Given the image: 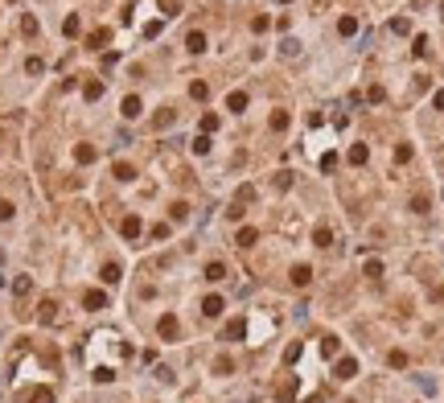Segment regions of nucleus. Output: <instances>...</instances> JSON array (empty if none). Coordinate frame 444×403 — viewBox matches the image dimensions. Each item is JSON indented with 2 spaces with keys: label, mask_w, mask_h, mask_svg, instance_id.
I'll use <instances>...</instances> for the list:
<instances>
[{
  "label": "nucleus",
  "mask_w": 444,
  "mask_h": 403,
  "mask_svg": "<svg viewBox=\"0 0 444 403\" xmlns=\"http://www.w3.org/2000/svg\"><path fill=\"white\" fill-rule=\"evenodd\" d=\"M280 54H288V58H296V54H300V41H292V37H288V41L280 46Z\"/></svg>",
  "instance_id": "obj_34"
},
{
  "label": "nucleus",
  "mask_w": 444,
  "mask_h": 403,
  "mask_svg": "<svg viewBox=\"0 0 444 403\" xmlns=\"http://www.w3.org/2000/svg\"><path fill=\"white\" fill-rule=\"evenodd\" d=\"M115 177H119V181H132V177H136V169H132V165H119V161H115Z\"/></svg>",
  "instance_id": "obj_31"
},
{
  "label": "nucleus",
  "mask_w": 444,
  "mask_h": 403,
  "mask_svg": "<svg viewBox=\"0 0 444 403\" xmlns=\"http://www.w3.org/2000/svg\"><path fill=\"white\" fill-rule=\"evenodd\" d=\"M91 379H95V383H111L115 375H111V370H107V366H99V370H95V375H91Z\"/></svg>",
  "instance_id": "obj_40"
},
{
  "label": "nucleus",
  "mask_w": 444,
  "mask_h": 403,
  "mask_svg": "<svg viewBox=\"0 0 444 403\" xmlns=\"http://www.w3.org/2000/svg\"><path fill=\"white\" fill-rule=\"evenodd\" d=\"M391 29H395V33H407L411 21H407V17H395V21H391Z\"/></svg>",
  "instance_id": "obj_42"
},
{
  "label": "nucleus",
  "mask_w": 444,
  "mask_h": 403,
  "mask_svg": "<svg viewBox=\"0 0 444 403\" xmlns=\"http://www.w3.org/2000/svg\"><path fill=\"white\" fill-rule=\"evenodd\" d=\"M21 33H25V37H33V33H37V17H33V13H25V17H21Z\"/></svg>",
  "instance_id": "obj_17"
},
{
  "label": "nucleus",
  "mask_w": 444,
  "mask_h": 403,
  "mask_svg": "<svg viewBox=\"0 0 444 403\" xmlns=\"http://www.w3.org/2000/svg\"><path fill=\"white\" fill-rule=\"evenodd\" d=\"M411 210H416V214H424V210H428V198H424V194H420V198H411Z\"/></svg>",
  "instance_id": "obj_44"
},
{
  "label": "nucleus",
  "mask_w": 444,
  "mask_h": 403,
  "mask_svg": "<svg viewBox=\"0 0 444 403\" xmlns=\"http://www.w3.org/2000/svg\"><path fill=\"white\" fill-rule=\"evenodd\" d=\"M82 95H86V99L95 103V99H99V95H103V82H86V86H82Z\"/></svg>",
  "instance_id": "obj_27"
},
{
  "label": "nucleus",
  "mask_w": 444,
  "mask_h": 403,
  "mask_svg": "<svg viewBox=\"0 0 444 403\" xmlns=\"http://www.w3.org/2000/svg\"><path fill=\"white\" fill-rule=\"evenodd\" d=\"M169 214H173V222H185V214H189V206H185V202H177V206H173Z\"/></svg>",
  "instance_id": "obj_35"
},
{
  "label": "nucleus",
  "mask_w": 444,
  "mask_h": 403,
  "mask_svg": "<svg viewBox=\"0 0 444 403\" xmlns=\"http://www.w3.org/2000/svg\"><path fill=\"white\" fill-rule=\"evenodd\" d=\"M210 148H214V140H210V136H198V140H194V152H198V157H206Z\"/></svg>",
  "instance_id": "obj_26"
},
{
  "label": "nucleus",
  "mask_w": 444,
  "mask_h": 403,
  "mask_svg": "<svg viewBox=\"0 0 444 403\" xmlns=\"http://www.w3.org/2000/svg\"><path fill=\"white\" fill-rule=\"evenodd\" d=\"M29 288H33V280H29V276H17V280H13V292H17V296H25Z\"/></svg>",
  "instance_id": "obj_24"
},
{
  "label": "nucleus",
  "mask_w": 444,
  "mask_h": 403,
  "mask_svg": "<svg viewBox=\"0 0 444 403\" xmlns=\"http://www.w3.org/2000/svg\"><path fill=\"white\" fill-rule=\"evenodd\" d=\"M313 243H317V247H329V243H333V231H329V227H317V231H313Z\"/></svg>",
  "instance_id": "obj_15"
},
{
  "label": "nucleus",
  "mask_w": 444,
  "mask_h": 403,
  "mask_svg": "<svg viewBox=\"0 0 444 403\" xmlns=\"http://www.w3.org/2000/svg\"><path fill=\"white\" fill-rule=\"evenodd\" d=\"M140 111H144V107H140V99H136V95H128V99H123V119H136Z\"/></svg>",
  "instance_id": "obj_13"
},
{
  "label": "nucleus",
  "mask_w": 444,
  "mask_h": 403,
  "mask_svg": "<svg viewBox=\"0 0 444 403\" xmlns=\"http://www.w3.org/2000/svg\"><path fill=\"white\" fill-rule=\"evenodd\" d=\"M74 157H78L82 165H91V161H95V148H91V144H78V148H74Z\"/></svg>",
  "instance_id": "obj_23"
},
{
  "label": "nucleus",
  "mask_w": 444,
  "mask_h": 403,
  "mask_svg": "<svg viewBox=\"0 0 444 403\" xmlns=\"http://www.w3.org/2000/svg\"><path fill=\"white\" fill-rule=\"evenodd\" d=\"M156 333H161L165 342H177V333H181V325H177V317H173V313H165V317H161V325H156Z\"/></svg>",
  "instance_id": "obj_1"
},
{
  "label": "nucleus",
  "mask_w": 444,
  "mask_h": 403,
  "mask_svg": "<svg viewBox=\"0 0 444 403\" xmlns=\"http://www.w3.org/2000/svg\"><path fill=\"white\" fill-rule=\"evenodd\" d=\"M276 190H292V173H280L276 177Z\"/></svg>",
  "instance_id": "obj_43"
},
{
  "label": "nucleus",
  "mask_w": 444,
  "mask_h": 403,
  "mask_svg": "<svg viewBox=\"0 0 444 403\" xmlns=\"http://www.w3.org/2000/svg\"><path fill=\"white\" fill-rule=\"evenodd\" d=\"M107 37H111L107 29H95V33L86 37V46H91V50H99V46H107Z\"/></svg>",
  "instance_id": "obj_18"
},
{
  "label": "nucleus",
  "mask_w": 444,
  "mask_h": 403,
  "mask_svg": "<svg viewBox=\"0 0 444 403\" xmlns=\"http://www.w3.org/2000/svg\"><path fill=\"white\" fill-rule=\"evenodd\" d=\"M227 107H231V111H247V95H243V91H231V95H227Z\"/></svg>",
  "instance_id": "obj_14"
},
{
  "label": "nucleus",
  "mask_w": 444,
  "mask_h": 403,
  "mask_svg": "<svg viewBox=\"0 0 444 403\" xmlns=\"http://www.w3.org/2000/svg\"><path fill=\"white\" fill-rule=\"evenodd\" d=\"M280 5H288V0H280Z\"/></svg>",
  "instance_id": "obj_48"
},
{
  "label": "nucleus",
  "mask_w": 444,
  "mask_h": 403,
  "mask_svg": "<svg viewBox=\"0 0 444 403\" xmlns=\"http://www.w3.org/2000/svg\"><path fill=\"white\" fill-rule=\"evenodd\" d=\"M358 375V358H337L333 362V379H354Z\"/></svg>",
  "instance_id": "obj_2"
},
{
  "label": "nucleus",
  "mask_w": 444,
  "mask_h": 403,
  "mask_svg": "<svg viewBox=\"0 0 444 403\" xmlns=\"http://www.w3.org/2000/svg\"><path fill=\"white\" fill-rule=\"evenodd\" d=\"M189 95H194V99H206L210 86H206V82H194V86H189Z\"/></svg>",
  "instance_id": "obj_39"
},
{
  "label": "nucleus",
  "mask_w": 444,
  "mask_h": 403,
  "mask_svg": "<svg viewBox=\"0 0 444 403\" xmlns=\"http://www.w3.org/2000/svg\"><path fill=\"white\" fill-rule=\"evenodd\" d=\"M227 337H231V342H239V337H247V321H243V317H235V321L227 325Z\"/></svg>",
  "instance_id": "obj_12"
},
{
  "label": "nucleus",
  "mask_w": 444,
  "mask_h": 403,
  "mask_svg": "<svg viewBox=\"0 0 444 403\" xmlns=\"http://www.w3.org/2000/svg\"><path fill=\"white\" fill-rule=\"evenodd\" d=\"M337 169V157H333V152H325V157H321V173H333Z\"/></svg>",
  "instance_id": "obj_36"
},
{
  "label": "nucleus",
  "mask_w": 444,
  "mask_h": 403,
  "mask_svg": "<svg viewBox=\"0 0 444 403\" xmlns=\"http://www.w3.org/2000/svg\"><path fill=\"white\" fill-rule=\"evenodd\" d=\"M308 280H313V272H308L304 263H296V267H292V284H296V288H308Z\"/></svg>",
  "instance_id": "obj_9"
},
{
  "label": "nucleus",
  "mask_w": 444,
  "mask_h": 403,
  "mask_svg": "<svg viewBox=\"0 0 444 403\" xmlns=\"http://www.w3.org/2000/svg\"><path fill=\"white\" fill-rule=\"evenodd\" d=\"M119 276H123L119 263H107V267H103V284H119Z\"/></svg>",
  "instance_id": "obj_20"
},
{
  "label": "nucleus",
  "mask_w": 444,
  "mask_h": 403,
  "mask_svg": "<svg viewBox=\"0 0 444 403\" xmlns=\"http://www.w3.org/2000/svg\"><path fill=\"white\" fill-rule=\"evenodd\" d=\"M25 70H29V74H41V70H46V62H41V58H29V62H25Z\"/></svg>",
  "instance_id": "obj_37"
},
{
  "label": "nucleus",
  "mask_w": 444,
  "mask_h": 403,
  "mask_svg": "<svg viewBox=\"0 0 444 403\" xmlns=\"http://www.w3.org/2000/svg\"><path fill=\"white\" fill-rule=\"evenodd\" d=\"M222 308H227V304H222V296H206V300H202V313H206V317H218Z\"/></svg>",
  "instance_id": "obj_7"
},
{
  "label": "nucleus",
  "mask_w": 444,
  "mask_h": 403,
  "mask_svg": "<svg viewBox=\"0 0 444 403\" xmlns=\"http://www.w3.org/2000/svg\"><path fill=\"white\" fill-rule=\"evenodd\" d=\"M82 304H86V308H107V296H103L99 288H91V292L82 296Z\"/></svg>",
  "instance_id": "obj_10"
},
{
  "label": "nucleus",
  "mask_w": 444,
  "mask_h": 403,
  "mask_svg": "<svg viewBox=\"0 0 444 403\" xmlns=\"http://www.w3.org/2000/svg\"><path fill=\"white\" fill-rule=\"evenodd\" d=\"M222 276H227V263H222V259H214V263H206V280H210V284H218Z\"/></svg>",
  "instance_id": "obj_5"
},
{
  "label": "nucleus",
  "mask_w": 444,
  "mask_h": 403,
  "mask_svg": "<svg viewBox=\"0 0 444 403\" xmlns=\"http://www.w3.org/2000/svg\"><path fill=\"white\" fill-rule=\"evenodd\" d=\"M185 50H189V54H202V50H206V33H198V29H194V33L185 37Z\"/></svg>",
  "instance_id": "obj_6"
},
{
  "label": "nucleus",
  "mask_w": 444,
  "mask_h": 403,
  "mask_svg": "<svg viewBox=\"0 0 444 403\" xmlns=\"http://www.w3.org/2000/svg\"><path fill=\"white\" fill-rule=\"evenodd\" d=\"M231 370H235V362H231L227 354H222V358H214V375H231Z\"/></svg>",
  "instance_id": "obj_21"
},
{
  "label": "nucleus",
  "mask_w": 444,
  "mask_h": 403,
  "mask_svg": "<svg viewBox=\"0 0 444 403\" xmlns=\"http://www.w3.org/2000/svg\"><path fill=\"white\" fill-rule=\"evenodd\" d=\"M235 243H239V247H255V243H259V231H255V227H243Z\"/></svg>",
  "instance_id": "obj_8"
},
{
  "label": "nucleus",
  "mask_w": 444,
  "mask_h": 403,
  "mask_svg": "<svg viewBox=\"0 0 444 403\" xmlns=\"http://www.w3.org/2000/svg\"><path fill=\"white\" fill-rule=\"evenodd\" d=\"M366 276H370V280H378V276H383V263L370 259V263H366Z\"/></svg>",
  "instance_id": "obj_41"
},
{
  "label": "nucleus",
  "mask_w": 444,
  "mask_h": 403,
  "mask_svg": "<svg viewBox=\"0 0 444 403\" xmlns=\"http://www.w3.org/2000/svg\"><path fill=\"white\" fill-rule=\"evenodd\" d=\"M321 354H329V358L337 354V337H333V333H325V337H321Z\"/></svg>",
  "instance_id": "obj_25"
},
{
  "label": "nucleus",
  "mask_w": 444,
  "mask_h": 403,
  "mask_svg": "<svg viewBox=\"0 0 444 403\" xmlns=\"http://www.w3.org/2000/svg\"><path fill=\"white\" fill-rule=\"evenodd\" d=\"M337 33H341V37H354V33H358V17H341V21H337Z\"/></svg>",
  "instance_id": "obj_11"
},
{
  "label": "nucleus",
  "mask_w": 444,
  "mask_h": 403,
  "mask_svg": "<svg viewBox=\"0 0 444 403\" xmlns=\"http://www.w3.org/2000/svg\"><path fill=\"white\" fill-rule=\"evenodd\" d=\"M29 403H54V391H50V387H37V391H33V399H29Z\"/></svg>",
  "instance_id": "obj_28"
},
{
  "label": "nucleus",
  "mask_w": 444,
  "mask_h": 403,
  "mask_svg": "<svg viewBox=\"0 0 444 403\" xmlns=\"http://www.w3.org/2000/svg\"><path fill=\"white\" fill-rule=\"evenodd\" d=\"M395 161H399V165L411 161V144H399V148H395Z\"/></svg>",
  "instance_id": "obj_33"
},
{
  "label": "nucleus",
  "mask_w": 444,
  "mask_h": 403,
  "mask_svg": "<svg viewBox=\"0 0 444 403\" xmlns=\"http://www.w3.org/2000/svg\"><path fill=\"white\" fill-rule=\"evenodd\" d=\"M292 395H296V375H288V379H284V383L276 387V399H284V403H288Z\"/></svg>",
  "instance_id": "obj_4"
},
{
  "label": "nucleus",
  "mask_w": 444,
  "mask_h": 403,
  "mask_svg": "<svg viewBox=\"0 0 444 403\" xmlns=\"http://www.w3.org/2000/svg\"><path fill=\"white\" fill-rule=\"evenodd\" d=\"M304 403H325V391H317V395H308Z\"/></svg>",
  "instance_id": "obj_47"
},
{
  "label": "nucleus",
  "mask_w": 444,
  "mask_h": 403,
  "mask_svg": "<svg viewBox=\"0 0 444 403\" xmlns=\"http://www.w3.org/2000/svg\"><path fill=\"white\" fill-rule=\"evenodd\" d=\"M37 317H41V321L50 325V321L58 317V304H54V300H41V308H37Z\"/></svg>",
  "instance_id": "obj_16"
},
{
  "label": "nucleus",
  "mask_w": 444,
  "mask_h": 403,
  "mask_svg": "<svg viewBox=\"0 0 444 403\" xmlns=\"http://www.w3.org/2000/svg\"><path fill=\"white\" fill-rule=\"evenodd\" d=\"M214 128H218V115H214V111H210V115H202V136H210Z\"/></svg>",
  "instance_id": "obj_30"
},
{
  "label": "nucleus",
  "mask_w": 444,
  "mask_h": 403,
  "mask_svg": "<svg viewBox=\"0 0 444 403\" xmlns=\"http://www.w3.org/2000/svg\"><path fill=\"white\" fill-rule=\"evenodd\" d=\"M119 235L123 239H140V218H136V214H128V218L119 222Z\"/></svg>",
  "instance_id": "obj_3"
},
{
  "label": "nucleus",
  "mask_w": 444,
  "mask_h": 403,
  "mask_svg": "<svg viewBox=\"0 0 444 403\" xmlns=\"http://www.w3.org/2000/svg\"><path fill=\"white\" fill-rule=\"evenodd\" d=\"M432 107H436V111H444V91H436V99H432Z\"/></svg>",
  "instance_id": "obj_46"
},
{
  "label": "nucleus",
  "mask_w": 444,
  "mask_h": 403,
  "mask_svg": "<svg viewBox=\"0 0 444 403\" xmlns=\"http://www.w3.org/2000/svg\"><path fill=\"white\" fill-rule=\"evenodd\" d=\"M366 157H370L366 144H354V148H350V165H366Z\"/></svg>",
  "instance_id": "obj_19"
},
{
  "label": "nucleus",
  "mask_w": 444,
  "mask_h": 403,
  "mask_svg": "<svg viewBox=\"0 0 444 403\" xmlns=\"http://www.w3.org/2000/svg\"><path fill=\"white\" fill-rule=\"evenodd\" d=\"M391 366L403 370V366H407V354H403V350H391Z\"/></svg>",
  "instance_id": "obj_38"
},
{
  "label": "nucleus",
  "mask_w": 444,
  "mask_h": 403,
  "mask_svg": "<svg viewBox=\"0 0 444 403\" xmlns=\"http://www.w3.org/2000/svg\"><path fill=\"white\" fill-rule=\"evenodd\" d=\"M62 29H66V37H74L78 29H82V21H78V17H66V25H62Z\"/></svg>",
  "instance_id": "obj_32"
},
{
  "label": "nucleus",
  "mask_w": 444,
  "mask_h": 403,
  "mask_svg": "<svg viewBox=\"0 0 444 403\" xmlns=\"http://www.w3.org/2000/svg\"><path fill=\"white\" fill-rule=\"evenodd\" d=\"M13 218V202H0V222H9Z\"/></svg>",
  "instance_id": "obj_45"
},
{
  "label": "nucleus",
  "mask_w": 444,
  "mask_h": 403,
  "mask_svg": "<svg viewBox=\"0 0 444 403\" xmlns=\"http://www.w3.org/2000/svg\"><path fill=\"white\" fill-rule=\"evenodd\" d=\"M177 115L173 111H156V119H152V128H169V123H173Z\"/></svg>",
  "instance_id": "obj_29"
},
{
  "label": "nucleus",
  "mask_w": 444,
  "mask_h": 403,
  "mask_svg": "<svg viewBox=\"0 0 444 403\" xmlns=\"http://www.w3.org/2000/svg\"><path fill=\"white\" fill-rule=\"evenodd\" d=\"M288 128V111H272V132H284Z\"/></svg>",
  "instance_id": "obj_22"
}]
</instances>
